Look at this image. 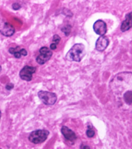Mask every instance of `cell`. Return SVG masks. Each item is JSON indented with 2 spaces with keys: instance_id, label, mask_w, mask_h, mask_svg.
I'll use <instances>...</instances> for the list:
<instances>
[{
  "instance_id": "obj_1",
  "label": "cell",
  "mask_w": 132,
  "mask_h": 149,
  "mask_svg": "<svg viewBox=\"0 0 132 149\" xmlns=\"http://www.w3.org/2000/svg\"><path fill=\"white\" fill-rule=\"evenodd\" d=\"M85 47L82 44L74 45L66 56V58L69 61L79 62L85 55Z\"/></svg>"
},
{
  "instance_id": "obj_2",
  "label": "cell",
  "mask_w": 132,
  "mask_h": 149,
  "mask_svg": "<svg viewBox=\"0 0 132 149\" xmlns=\"http://www.w3.org/2000/svg\"><path fill=\"white\" fill-rule=\"evenodd\" d=\"M50 134L48 130H38L33 131L28 136V140L34 144H39L44 142Z\"/></svg>"
},
{
  "instance_id": "obj_3",
  "label": "cell",
  "mask_w": 132,
  "mask_h": 149,
  "mask_svg": "<svg viewBox=\"0 0 132 149\" xmlns=\"http://www.w3.org/2000/svg\"><path fill=\"white\" fill-rule=\"evenodd\" d=\"M38 96L46 105H54L57 100L55 93L48 91H39L38 93Z\"/></svg>"
},
{
  "instance_id": "obj_4",
  "label": "cell",
  "mask_w": 132,
  "mask_h": 149,
  "mask_svg": "<svg viewBox=\"0 0 132 149\" xmlns=\"http://www.w3.org/2000/svg\"><path fill=\"white\" fill-rule=\"evenodd\" d=\"M40 54L37 56L36 61L40 65H44L50 60L53 52L51 49L46 47H42L39 50Z\"/></svg>"
},
{
  "instance_id": "obj_5",
  "label": "cell",
  "mask_w": 132,
  "mask_h": 149,
  "mask_svg": "<svg viewBox=\"0 0 132 149\" xmlns=\"http://www.w3.org/2000/svg\"><path fill=\"white\" fill-rule=\"evenodd\" d=\"M15 33V29L10 23L5 20H0V33L6 37H11Z\"/></svg>"
},
{
  "instance_id": "obj_6",
  "label": "cell",
  "mask_w": 132,
  "mask_h": 149,
  "mask_svg": "<svg viewBox=\"0 0 132 149\" xmlns=\"http://www.w3.org/2000/svg\"><path fill=\"white\" fill-rule=\"evenodd\" d=\"M36 68L34 66L26 65L20 70L19 76L22 80L26 81H30L32 78V74L36 72Z\"/></svg>"
},
{
  "instance_id": "obj_7",
  "label": "cell",
  "mask_w": 132,
  "mask_h": 149,
  "mask_svg": "<svg viewBox=\"0 0 132 149\" xmlns=\"http://www.w3.org/2000/svg\"><path fill=\"white\" fill-rule=\"evenodd\" d=\"M93 29L97 35L103 36L107 32L106 24L102 20H98L93 24Z\"/></svg>"
},
{
  "instance_id": "obj_8",
  "label": "cell",
  "mask_w": 132,
  "mask_h": 149,
  "mask_svg": "<svg viewBox=\"0 0 132 149\" xmlns=\"http://www.w3.org/2000/svg\"><path fill=\"white\" fill-rule=\"evenodd\" d=\"M109 38L105 36H101L97 39L95 43V48L99 51H103L109 45Z\"/></svg>"
},
{
  "instance_id": "obj_9",
  "label": "cell",
  "mask_w": 132,
  "mask_h": 149,
  "mask_svg": "<svg viewBox=\"0 0 132 149\" xmlns=\"http://www.w3.org/2000/svg\"><path fill=\"white\" fill-rule=\"evenodd\" d=\"M61 133L66 139L71 142H73L77 139V135L73 130L66 126H63L61 128Z\"/></svg>"
},
{
  "instance_id": "obj_10",
  "label": "cell",
  "mask_w": 132,
  "mask_h": 149,
  "mask_svg": "<svg viewBox=\"0 0 132 149\" xmlns=\"http://www.w3.org/2000/svg\"><path fill=\"white\" fill-rule=\"evenodd\" d=\"M132 26V12L125 16V20L121 23V31L123 32L130 30Z\"/></svg>"
},
{
  "instance_id": "obj_11",
  "label": "cell",
  "mask_w": 132,
  "mask_h": 149,
  "mask_svg": "<svg viewBox=\"0 0 132 149\" xmlns=\"http://www.w3.org/2000/svg\"><path fill=\"white\" fill-rule=\"evenodd\" d=\"M21 48L19 46H17L16 48L10 47L8 49V52L11 54H13L15 58H21V54H20V50Z\"/></svg>"
},
{
  "instance_id": "obj_12",
  "label": "cell",
  "mask_w": 132,
  "mask_h": 149,
  "mask_svg": "<svg viewBox=\"0 0 132 149\" xmlns=\"http://www.w3.org/2000/svg\"><path fill=\"white\" fill-rule=\"evenodd\" d=\"M86 135L88 138H93L95 135V132L91 125L88 126L87 130H86Z\"/></svg>"
},
{
  "instance_id": "obj_13",
  "label": "cell",
  "mask_w": 132,
  "mask_h": 149,
  "mask_svg": "<svg viewBox=\"0 0 132 149\" xmlns=\"http://www.w3.org/2000/svg\"><path fill=\"white\" fill-rule=\"evenodd\" d=\"M71 28L72 26L70 25H67L62 29V31L65 33L66 36H68V35H69L70 33L71 32Z\"/></svg>"
},
{
  "instance_id": "obj_14",
  "label": "cell",
  "mask_w": 132,
  "mask_h": 149,
  "mask_svg": "<svg viewBox=\"0 0 132 149\" xmlns=\"http://www.w3.org/2000/svg\"><path fill=\"white\" fill-rule=\"evenodd\" d=\"M60 40H61V38H60V36L57 34H55V35H54L53 37L52 42L53 44L57 45L59 43Z\"/></svg>"
},
{
  "instance_id": "obj_15",
  "label": "cell",
  "mask_w": 132,
  "mask_h": 149,
  "mask_svg": "<svg viewBox=\"0 0 132 149\" xmlns=\"http://www.w3.org/2000/svg\"><path fill=\"white\" fill-rule=\"evenodd\" d=\"M12 8L15 10H18L19 9H20L21 8V5L18 3H15L12 5Z\"/></svg>"
},
{
  "instance_id": "obj_16",
  "label": "cell",
  "mask_w": 132,
  "mask_h": 149,
  "mask_svg": "<svg viewBox=\"0 0 132 149\" xmlns=\"http://www.w3.org/2000/svg\"><path fill=\"white\" fill-rule=\"evenodd\" d=\"M14 88V84L12 83H8L7 84L6 86H5V88L7 90V91H10L12 89H13Z\"/></svg>"
},
{
  "instance_id": "obj_17",
  "label": "cell",
  "mask_w": 132,
  "mask_h": 149,
  "mask_svg": "<svg viewBox=\"0 0 132 149\" xmlns=\"http://www.w3.org/2000/svg\"><path fill=\"white\" fill-rule=\"evenodd\" d=\"M20 54L23 56H26L28 55V51L26 50V49L22 48L20 50Z\"/></svg>"
},
{
  "instance_id": "obj_18",
  "label": "cell",
  "mask_w": 132,
  "mask_h": 149,
  "mask_svg": "<svg viewBox=\"0 0 132 149\" xmlns=\"http://www.w3.org/2000/svg\"><path fill=\"white\" fill-rule=\"evenodd\" d=\"M80 149H91L90 147H89L86 144H82L81 145V147H80Z\"/></svg>"
},
{
  "instance_id": "obj_19",
  "label": "cell",
  "mask_w": 132,
  "mask_h": 149,
  "mask_svg": "<svg viewBox=\"0 0 132 149\" xmlns=\"http://www.w3.org/2000/svg\"><path fill=\"white\" fill-rule=\"evenodd\" d=\"M57 48V45L55 44H54L53 43L51 44L50 45V49L51 50H55Z\"/></svg>"
},
{
  "instance_id": "obj_20",
  "label": "cell",
  "mask_w": 132,
  "mask_h": 149,
  "mask_svg": "<svg viewBox=\"0 0 132 149\" xmlns=\"http://www.w3.org/2000/svg\"><path fill=\"white\" fill-rule=\"evenodd\" d=\"M1 116H2V113H1V111L0 110V120H1Z\"/></svg>"
},
{
  "instance_id": "obj_21",
  "label": "cell",
  "mask_w": 132,
  "mask_h": 149,
  "mask_svg": "<svg viewBox=\"0 0 132 149\" xmlns=\"http://www.w3.org/2000/svg\"><path fill=\"white\" fill-rule=\"evenodd\" d=\"M1 70H2V67H1V66L0 65V72H1Z\"/></svg>"
},
{
  "instance_id": "obj_22",
  "label": "cell",
  "mask_w": 132,
  "mask_h": 149,
  "mask_svg": "<svg viewBox=\"0 0 132 149\" xmlns=\"http://www.w3.org/2000/svg\"></svg>"
}]
</instances>
